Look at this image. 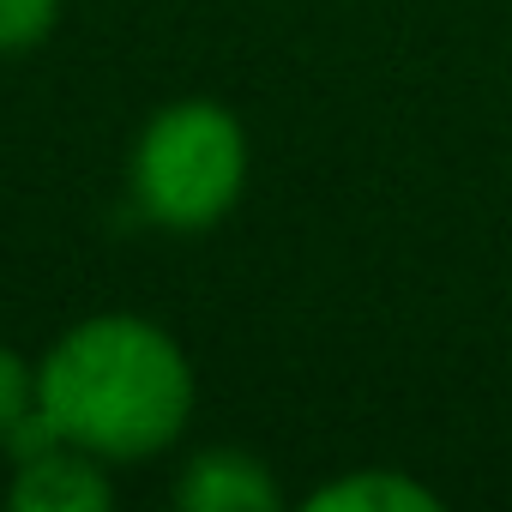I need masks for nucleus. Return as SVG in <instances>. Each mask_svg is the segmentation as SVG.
I'll return each instance as SVG.
<instances>
[{
    "label": "nucleus",
    "mask_w": 512,
    "mask_h": 512,
    "mask_svg": "<svg viewBox=\"0 0 512 512\" xmlns=\"http://www.w3.org/2000/svg\"><path fill=\"white\" fill-rule=\"evenodd\" d=\"M37 404L79 452L151 458L187 428L193 368L151 320L103 314L49 350L37 368Z\"/></svg>",
    "instance_id": "1"
},
{
    "label": "nucleus",
    "mask_w": 512,
    "mask_h": 512,
    "mask_svg": "<svg viewBox=\"0 0 512 512\" xmlns=\"http://www.w3.org/2000/svg\"><path fill=\"white\" fill-rule=\"evenodd\" d=\"M175 500L187 512H278V482L247 452H205L175 482Z\"/></svg>",
    "instance_id": "4"
},
{
    "label": "nucleus",
    "mask_w": 512,
    "mask_h": 512,
    "mask_svg": "<svg viewBox=\"0 0 512 512\" xmlns=\"http://www.w3.org/2000/svg\"><path fill=\"white\" fill-rule=\"evenodd\" d=\"M7 500L19 512H103L109 506V482H103L97 464H85L61 440V446H43V452L19 458Z\"/></svg>",
    "instance_id": "3"
},
{
    "label": "nucleus",
    "mask_w": 512,
    "mask_h": 512,
    "mask_svg": "<svg viewBox=\"0 0 512 512\" xmlns=\"http://www.w3.org/2000/svg\"><path fill=\"white\" fill-rule=\"evenodd\" d=\"M61 19V0H0V55L37 49Z\"/></svg>",
    "instance_id": "6"
},
{
    "label": "nucleus",
    "mask_w": 512,
    "mask_h": 512,
    "mask_svg": "<svg viewBox=\"0 0 512 512\" xmlns=\"http://www.w3.org/2000/svg\"><path fill=\"white\" fill-rule=\"evenodd\" d=\"M37 410V374L13 356V350H0V446H7L19 434V422Z\"/></svg>",
    "instance_id": "7"
},
{
    "label": "nucleus",
    "mask_w": 512,
    "mask_h": 512,
    "mask_svg": "<svg viewBox=\"0 0 512 512\" xmlns=\"http://www.w3.org/2000/svg\"><path fill=\"white\" fill-rule=\"evenodd\" d=\"M247 181L241 121L217 103H169L133 151L139 211L163 229H211Z\"/></svg>",
    "instance_id": "2"
},
{
    "label": "nucleus",
    "mask_w": 512,
    "mask_h": 512,
    "mask_svg": "<svg viewBox=\"0 0 512 512\" xmlns=\"http://www.w3.org/2000/svg\"><path fill=\"white\" fill-rule=\"evenodd\" d=\"M308 512H440V494L398 470H356L308 494Z\"/></svg>",
    "instance_id": "5"
}]
</instances>
